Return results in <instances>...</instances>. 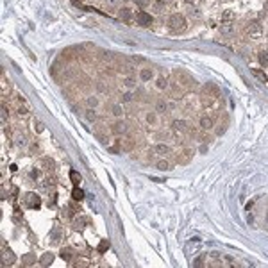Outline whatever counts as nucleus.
Segmentation results:
<instances>
[{"label": "nucleus", "mask_w": 268, "mask_h": 268, "mask_svg": "<svg viewBox=\"0 0 268 268\" xmlns=\"http://www.w3.org/2000/svg\"><path fill=\"white\" fill-rule=\"evenodd\" d=\"M23 204L27 207H32V209H38L39 207V197L36 193H25L23 197Z\"/></svg>", "instance_id": "nucleus-1"}, {"label": "nucleus", "mask_w": 268, "mask_h": 268, "mask_svg": "<svg viewBox=\"0 0 268 268\" xmlns=\"http://www.w3.org/2000/svg\"><path fill=\"white\" fill-rule=\"evenodd\" d=\"M14 263V254H13V250H9L5 245L2 247V265L4 267H9V265H13Z\"/></svg>", "instance_id": "nucleus-2"}, {"label": "nucleus", "mask_w": 268, "mask_h": 268, "mask_svg": "<svg viewBox=\"0 0 268 268\" xmlns=\"http://www.w3.org/2000/svg\"><path fill=\"white\" fill-rule=\"evenodd\" d=\"M168 23H170V27H172V29H175V30L184 29V18H182L181 14H173V16H170Z\"/></svg>", "instance_id": "nucleus-3"}, {"label": "nucleus", "mask_w": 268, "mask_h": 268, "mask_svg": "<svg viewBox=\"0 0 268 268\" xmlns=\"http://www.w3.org/2000/svg\"><path fill=\"white\" fill-rule=\"evenodd\" d=\"M172 127H173L177 132H184V131L188 129V123H186L184 120H175V122L172 123Z\"/></svg>", "instance_id": "nucleus-4"}, {"label": "nucleus", "mask_w": 268, "mask_h": 268, "mask_svg": "<svg viewBox=\"0 0 268 268\" xmlns=\"http://www.w3.org/2000/svg\"><path fill=\"white\" fill-rule=\"evenodd\" d=\"M72 199H73L75 202H80V200L84 199V191H82L79 186H75V188L72 190Z\"/></svg>", "instance_id": "nucleus-5"}, {"label": "nucleus", "mask_w": 268, "mask_h": 268, "mask_svg": "<svg viewBox=\"0 0 268 268\" xmlns=\"http://www.w3.org/2000/svg\"><path fill=\"white\" fill-rule=\"evenodd\" d=\"M138 21H140L141 25H148V23L152 21V18H150V14H147V13L140 11V13H138Z\"/></svg>", "instance_id": "nucleus-6"}, {"label": "nucleus", "mask_w": 268, "mask_h": 268, "mask_svg": "<svg viewBox=\"0 0 268 268\" xmlns=\"http://www.w3.org/2000/svg\"><path fill=\"white\" fill-rule=\"evenodd\" d=\"M125 131H127V125H125L123 122H118V123L113 125V132H114V134H123Z\"/></svg>", "instance_id": "nucleus-7"}, {"label": "nucleus", "mask_w": 268, "mask_h": 268, "mask_svg": "<svg viewBox=\"0 0 268 268\" xmlns=\"http://www.w3.org/2000/svg\"><path fill=\"white\" fill-rule=\"evenodd\" d=\"M52 261H54V256H52L50 252H47V254H43V258L39 259V265H43V267H48Z\"/></svg>", "instance_id": "nucleus-8"}, {"label": "nucleus", "mask_w": 268, "mask_h": 268, "mask_svg": "<svg viewBox=\"0 0 268 268\" xmlns=\"http://www.w3.org/2000/svg\"><path fill=\"white\" fill-rule=\"evenodd\" d=\"M84 118H86L88 122H95V120H97V113H95V109L88 107V109H86V113H84Z\"/></svg>", "instance_id": "nucleus-9"}, {"label": "nucleus", "mask_w": 268, "mask_h": 268, "mask_svg": "<svg viewBox=\"0 0 268 268\" xmlns=\"http://www.w3.org/2000/svg\"><path fill=\"white\" fill-rule=\"evenodd\" d=\"M200 127H202V129H206V131H207V129H211V127H213V120H211L209 116H204V118L200 120Z\"/></svg>", "instance_id": "nucleus-10"}, {"label": "nucleus", "mask_w": 268, "mask_h": 268, "mask_svg": "<svg viewBox=\"0 0 268 268\" xmlns=\"http://www.w3.org/2000/svg\"><path fill=\"white\" fill-rule=\"evenodd\" d=\"M157 154H168L170 152V147L168 145H165V143H159V145H156V148H154Z\"/></svg>", "instance_id": "nucleus-11"}, {"label": "nucleus", "mask_w": 268, "mask_h": 268, "mask_svg": "<svg viewBox=\"0 0 268 268\" xmlns=\"http://www.w3.org/2000/svg\"><path fill=\"white\" fill-rule=\"evenodd\" d=\"M70 179H72L73 186H79V184H80V181H82V179H80V175H79V172H75V170H73V172H70Z\"/></svg>", "instance_id": "nucleus-12"}, {"label": "nucleus", "mask_w": 268, "mask_h": 268, "mask_svg": "<svg viewBox=\"0 0 268 268\" xmlns=\"http://www.w3.org/2000/svg\"><path fill=\"white\" fill-rule=\"evenodd\" d=\"M86 106L91 107V109H95V107L98 106V98H97V97H88V98H86Z\"/></svg>", "instance_id": "nucleus-13"}, {"label": "nucleus", "mask_w": 268, "mask_h": 268, "mask_svg": "<svg viewBox=\"0 0 268 268\" xmlns=\"http://www.w3.org/2000/svg\"><path fill=\"white\" fill-rule=\"evenodd\" d=\"M84 224H86V220H84L82 216H79V218L73 222V229H75V231H80V229L84 227Z\"/></svg>", "instance_id": "nucleus-14"}, {"label": "nucleus", "mask_w": 268, "mask_h": 268, "mask_svg": "<svg viewBox=\"0 0 268 268\" xmlns=\"http://www.w3.org/2000/svg\"><path fill=\"white\" fill-rule=\"evenodd\" d=\"M38 259H36V256L34 254H27V256H23V265H34Z\"/></svg>", "instance_id": "nucleus-15"}, {"label": "nucleus", "mask_w": 268, "mask_h": 268, "mask_svg": "<svg viewBox=\"0 0 268 268\" xmlns=\"http://www.w3.org/2000/svg\"><path fill=\"white\" fill-rule=\"evenodd\" d=\"M72 256H73V252H72L70 249H63V250H61V258H63L64 261H70Z\"/></svg>", "instance_id": "nucleus-16"}, {"label": "nucleus", "mask_w": 268, "mask_h": 268, "mask_svg": "<svg viewBox=\"0 0 268 268\" xmlns=\"http://www.w3.org/2000/svg\"><path fill=\"white\" fill-rule=\"evenodd\" d=\"M252 73H254L259 80H263V82H267V80H268V77L263 73V70H258V68H256V70H252Z\"/></svg>", "instance_id": "nucleus-17"}, {"label": "nucleus", "mask_w": 268, "mask_h": 268, "mask_svg": "<svg viewBox=\"0 0 268 268\" xmlns=\"http://www.w3.org/2000/svg\"><path fill=\"white\" fill-rule=\"evenodd\" d=\"M122 84H123L125 88H134V84H136V82H134V79H132V77H125Z\"/></svg>", "instance_id": "nucleus-18"}, {"label": "nucleus", "mask_w": 268, "mask_h": 268, "mask_svg": "<svg viewBox=\"0 0 268 268\" xmlns=\"http://www.w3.org/2000/svg\"><path fill=\"white\" fill-rule=\"evenodd\" d=\"M132 147H134V145H132V140H123V141H122V148H123V150H131Z\"/></svg>", "instance_id": "nucleus-19"}, {"label": "nucleus", "mask_w": 268, "mask_h": 268, "mask_svg": "<svg viewBox=\"0 0 268 268\" xmlns=\"http://www.w3.org/2000/svg\"><path fill=\"white\" fill-rule=\"evenodd\" d=\"M120 18H122V20H129V18H131V11H129V9H122V11H120Z\"/></svg>", "instance_id": "nucleus-20"}, {"label": "nucleus", "mask_w": 268, "mask_h": 268, "mask_svg": "<svg viewBox=\"0 0 268 268\" xmlns=\"http://www.w3.org/2000/svg\"><path fill=\"white\" fill-rule=\"evenodd\" d=\"M97 138L100 140V143H102V145H107V143H109V138H107L106 134H100V132H98V134H97Z\"/></svg>", "instance_id": "nucleus-21"}, {"label": "nucleus", "mask_w": 268, "mask_h": 268, "mask_svg": "<svg viewBox=\"0 0 268 268\" xmlns=\"http://www.w3.org/2000/svg\"><path fill=\"white\" fill-rule=\"evenodd\" d=\"M107 249H109V241H107V240L100 241V247H98V250H100V252H106Z\"/></svg>", "instance_id": "nucleus-22"}, {"label": "nucleus", "mask_w": 268, "mask_h": 268, "mask_svg": "<svg viewBox=\"0 0 268 268\" xmlns=\"http://www.w3.org/2000/svg\"><path fill=\"white\" fill-rule=\"evenodd\" d=\"M150 77H152V73H150V70H143V72H141V79H143V80H148Z\"/></svg>", "instance_id": "nucleus-23"}, {"label": "nucleus", "mask_w": 268, "mask_h": 268, "mask_svg": "<svg viewBox=\"0 0 268 268\" xmlns=\"http://www.w3.org/2000/svg\"><path fill=\"white\" fill-rule=\"evenodd\" d=\"M249 32H252V34H254V32H256V34H259V25H258V23H252V25H250V29H249Z\"/></svg>", "instance_id": "nucleus-24"}, {"label": "nucleus", "mask_w": 268, "mask_h": 268, "mask_svg": "<svg viewBox=\"0 0 268 268\" xmlns=\"http://www.w3.org/2000/svg\"><path fill=\"white\" fill-rule=\"evenodd\" d=\"M157 88H159V89H165V88H166V80H165L163 77L157 79Z\"/></svg>", "instance_id": "nucleus-25"}, {"label": "nucleus", "mask_w": 268, "mask_h": 268, "mask_svg": "<svg viewBox=\"0 0 268 268\" xmlns=\"http://www.w3.org/2000/svg\"><path fill=\"white\" fill-rule=\"evenodd\" d=\"M111 109H113V113H114V116H120V114H122V109H120V106H113Z\"/></svg>", "instance_id": "nucleus-26"}, {"label": "nucleus", "mask_w": 268, "mask_h": 268, "mask_svg": "<svg viewBox=\"0 0 268 268\" xmlns=\"http://www.w3.org/2000/svg\"><path fill=\"white\" fill-rule=\"evenodd\" d=\"M147 120H148V123H156V114H154V113H148V114H147Z\"/></svg>", "instance_id": "nucleus-27"}, {"label": "nucleus", "mask_w": 268, "mask_h": 268, "mask_svg": "<svg viewBox=\"0 0 268 268\" xmlns=\"http://www.w3.org/2000/svg\"><path fill=\"white\" fill-rule=\"evenodd\" d=\"M157 111H166V104L165 102H157Z\"/></svg>", "instance_id": "nucleus-28"}, {"label": "nucleus", "mask_w": 268, "mask_h": 268, "mask_svg": "<svg viewBox=\"0 0 268 268\" xmlns=\"http://www.w3.org/2000/svg\"><path fill=\"white\" fill-rule=\"evenodd\" d=\"M43 129H45V125H43L41 122H36V132H41Z\"/></svg>", "instance_id": "nucleus-29"}, {"label": "nucleus", "mask_w": 268, "mask_h": 268, "mask_svg": "<svg viewBox=\"0 0 268 268\" xmlns=\"http://www.w3.org/2000/svg\"><path fill=\"white\" fill-rule=\"evenodd\" d=\"M157 168H161V170H166V168H168V163H166V161H161V163H157Z\"/></svg>", "instance_id": "nucleus-30"}, {"label": "nucleus", "mask_w": 268, "mask_h": 268, "mask_svg": "<svg viewBox=\"0 0 268 268\" xmlns=\"http://www.w3.org/2000/svg\"><path fill=\"white\" fill-rule=\"evenodd\" d=\"M7 114H9V111H7V107L4 106V107H2V120H5V118H7Z\"/></svg>", "instance_id": "nucleus-31"}, {"label": "nucleus", "mask_w": 268, "mask_h": 268, "mask_svg": "<svg viewBox=\"0 0 268 268\" xmlns=\"http://www.w3.org/2000/svg\"><path fill=\"white\" fill-rule=\"evenodd\" d=\"M122 102H131V95H129V93L122 95Z\"/></svg>", "instance_id": "nucleus-32"}, {"label": "nucleus", "mask_w": 268, "mask_h": 268, "mask_svg": "<svg viewBox=\"0 0 268 268\" xmlns=\"http://www.w3.org/2000/svg\"><path fill=\"white\" fill-rule=\"evenodd\" d=\"M134 61H136V63H145V59L140 57V55H134Z\"/></svg>", "instance_id": "nucleus-33"}, {"label": "nucleus", "mask_w": 268, "mask_h": 268, "mask_svg": "<svg viewBox=\"0 0 268 268\" xmlns=\"http://www.w3.org/2000/svg\"><path fill=\"white\" fill-rule=\"evenodd\" d=\"M97 88H98V91H106V86H104L102 82H98V84H97Z\"/></svg>", "instance_id": "nucleus-34"}, {"label": "nucleus", "mask_w": 268, "mask_h": 268, "mask_svg": "<svg viewBox=\"0 0 268 268\" xmlns=\"http://www.w3.org/2000/svg\"><path fill=\"white\" fill-rule=\"evenodd\" d=\"M261 63H263V64H267V63H268V59H267V55H265V54H261Z\"/></svg>", "instance_id": "nucleus-35"}]
</instances>
